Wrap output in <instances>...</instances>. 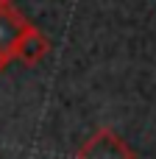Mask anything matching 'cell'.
<instances>
[{
  "label": "cell",
  "mask_w": 156,
  "mask_h": 159,
  "mask_svg": "<svg viewBox=\"0 0 156 159\" xmlns=\"http://www.w3.org/2000/svg\"><path fill=\"white\" fill-rule=\"evenodd\" d=\"M31 28V22L14 8L11 0H0V61H14V50L22 39V34Z\"/></svg>",
  "instance_id": "6da1fadb"
},
{
  "label": "cell",
  "mask_w": 156,
  "mask_h": 159,
  "mask_svg": "<svg viewBox=\"0 0 156 159\" xmlns=\"http://www.w3.org/2000/svg\"><path fill=\"white\" fill-rule=\"evenodd\" d=\"M47 50H50L47 36H45L36 25H31V28L22 34V39H20V45H17V50H14V61H22V64L33 67V64H39V61L47 56Z\"/></svg>",
  "instance_id": "3957f363"
},
{
  "label": "cell",
  "mask_w": 156,
  "mask_h": 159,
  "mask_svg": "<svg viewBox=\"0 0 156 159\" xmlns=\"http://www.w3.org/2000/svg\"><path fill=\"white\" fill-rule=\"evenodd\" d=\"M78 159H134V151L112 129H98L78 151Z\"/></svg>",
  "instance_id": "7a4b0ae2"
},
{
  "label": "cell",
  "mask_w": 156,
  "mask_h": 159,
  "mask_svg": "<svg viewBox=\"0 0 156 159\" xmlns=\"http://www.w3.org/2000/svg\"><path fill=\"white\" fill-rule=\"evenodd\" d=\"M3 67H6V64H3V61H0V70H3Z\"/></svg>",
  "instance_id": "277c9868"
}]
</instances>
